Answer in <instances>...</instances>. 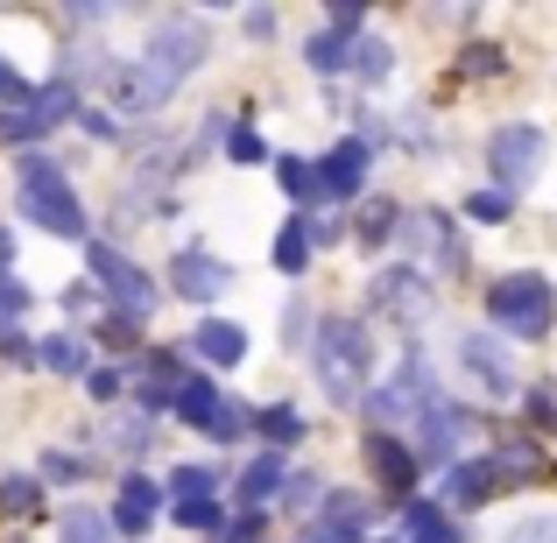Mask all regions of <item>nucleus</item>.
I'll return each mask as SVG.
<instances>
[{
  "mask_svg": "<svg viewBox=\"0 0 557 543\" xmlns=\"http://www.w3.org/2000/svg\"><path fill=\"white\" fill-rule=\"evenodd\" d=\"M395 233V205L381 198V205H368V212H360V240H388Z\"/></svg>",
  "mask_w": 557,
  "mask_h": 543,
  "instance_id": "30",
  "label": "nucleus"
},
{
  "mask_svg": "<svg viewBox=\"0 0 557 543\" xmlns=\"http://www.w3.org/2000/svg\"><path fill=\"white\" fill-rule=\"evenodd\" d=\"M190 340H198V354L212 360V367H240V360H247V332L233 325V318H205Z\"/></svg>",
  "mask_w": 557,
  "mask_h": 543,
  "instance_id": "15",
  "label": "nucleus"
},
{
  "mask_svg": "<svg viewBox=\"0 0 557 543\" xmlns=\"http://www.w3.org/2000/svg\"><path fill=\"white\" fill-rule=\"evenodd\" d=\"M417 431H423V445L409 452V459H417V466H451V445H459V409H451L445 395L417 417Z\"/></svg>",
  "mask_w": 557,
  "mask_h": 543,
  "instance_id": "11",
  "label": "nucleus"
},
{
  "mask_svg": "<svg viewBox=\"0 0 557 543\" xmlns=\"http://www.w3.org/2000/svg\"><path fill=\"white\" fill-rule=\"evenodd\" d=\"M283 494V459H255L240 473V502H247V516H269V502Z\"/></svg>",
  "mask_w": 557,
  "mask_h": 543,
  "instance_id": "17",
  "label": "nucleus"
},
{
  "mask_svg": "<svg viewBox=\"0 0 557 543\" xmlns=\"http://www.w3.org/2000/svg\"><path fill=\"white\" fill-rule=\"evenodd\" d=\"M22 311H28V289L0 275V332H8V325H14V318H22Z\"/></svg>",
  "mask_w": 557,
  "mask_h": 543,
  "instance_id": "33",
  "label": "nucleus"
},
{
  "mask_svg": "<svg viewBox=\"0 0 557 543\" xmlns=\"http://www.w3.org/2000/svg\"><path fill=\"white\" fill-rule=\"evenodd\" d=\"M255 530H261V516H240V522H226L219 536H226V543H255Z\"/></svg>",
  "mask_w": 557,
  "mask_h": 543,
  "instance_id": "39",
  "label": "nucleus"
},
{
  "mask_svg": "<svg viewBox=\"0 0 557 543\" xmlns=\"http://www.w3.org/2000/svg\"><path fill=\"white\" fill-rule=\"evenodd\" d=\"M487 163H494V177H502V190H522V184H536V170L550 163V135L544 127H494Z\"/></svg>",
  "mask_w": 557,
  "mask_h": 543,
  "instance_id": "6",
  "label": "nucleus"
},
{
  "mask_svg": "<svg viewBox=\"0 0 557 543\" xmlns=\"http://www.w3.org/2000/svg\"><path fill=\"white\" fill-rule=\"evenodd\" d=\"M374 311L395 318V325H423V318L437 311L431 275H423V269H381L374 275Z\"/></svg>",
  "mask_w": 557,
  "mask_h": 543,
  "instance_id": "8",
  "label": "nucleus"
},
{
  "mask_svg": "<svg viewBox=\"0 0 557 543\" xmlns=\"http://www.w3.org/2000/svg\"><path fill=\"white\" fill-rule=\"evenodd\" d=\"M99 340H107V346H135V318H121V311H113L107 325H99Z\"/></svg>",
  "mask_w": 557,
  "mask_h": 543,
  "instance_id": "38",
  "label": "nucleus"
},
{
  "mask_svg": "<svg viewBox=\"0 0 557 543\" xmlns=\"http://www.w3.org/2000/svg\"><path fill=\"white\" fill-rule=\"evenodd\" d=\"M318 543H332V536H318Z\"/></svg>",
  "mask_w": 557,
  "mask_h": 543,
  "instance_id": "42",
  "label": "nucleus"
},
{
  "mask_svg": "<svg viewBox=\"0 0 557 543\" xmlns=\"http://www.w3.org/2000/svg\"><path fill=\"white\" fill-rule=\"evenodd\" d=\"M304 261H311V233H304V219H289L283 240H275V269H283V275H304Z\"/></svg>",
  "mask_w": 557,
  "mask_h": 543,
  "instance_id": "21",
  "label": "nucleus"
},
{
  "mask_svg": "<svg viewBox=\"0 0 557 543\" xmlns=\"http://www.w3.org/2000/svg\"><path fill=\"white\" fill-rule=\"evenodd\" d=\"M473 219H487V226H502L508 219V190H473V205H466Z\"/></svg>",
  "mask_w": 557,
  "mask_h": 543,
  "instance_id": "31",
  "label": "nucleus"
},
{
  "mask_svg": "<svg viewBox=\"0 0 557 543\" xmlns=\"http://www.w3.org/2000/svg\"><path fill=\"white\" fill-rule=\"evenodd\" d=\"M99 445H107L113 459H141V452H149V417H141V409L135 417H113L107 431H99Z\"/></svg>",
  "mask_w": 557,
  "mask_h": 543,
  "instance_id": "18",
  "label": "nucleus"
},
{
  "mask_svg": "<svg viewBox=\"0 0 557 543\" xmlns=\"http://www.w3.org/2000/svg\"><path fill=\"white\" fill-rule=\"evenodd\" d=\"M354 50H360V57H354V64H360V71H368V78H388V50H381V42H374V36H368V42H354Z\"/></svg>",
  "mask_w": 557,
  "mask_h": 543,
  "instance_id": "36",
  "label": "nucleus"
},
{
  "mask_svg": "<svg viewBox=\"0 0 557 543\" xmlns=\"http://www.w3.org/2000/svg\"><path fill=\"white\" fill-rule=\"evenodd\" d=\"M42 367H50V374H78L85 367V346L71 340V332H57V340H42V354H36Z\"/></svg>",
  "mask_w": 557,
  "mask_h": 543,
  "instance_id": "24",
  "label": "nucleus"
},
{
  "mask_svg": "<svg viewBox=\"0 0 557 543\" xmlns=\"http://www.w3.org/2000/svg\"><path fill=\"white\" fill-rule=\"evenodd\" d=\"M226 156H233V163H261V135H255V127H233V135H226Z\"/></svg>",
  "mask_w": 557,
  "mask_h": 543,
  "instance_id": "34",
  "label": "nucleus"
},
{
  "mask_svg": "<svg viewBox=\"0 0 557 543\" xmlns=\"http://www.w3.org/2000/svg\"><path fill=\"white\" fill-rule=\"evenodd\" d=\"M85 395H92V403H113V395H121V374H113V367H92V374H85Z\"/></svg>",
  "mask_w": 557,
  "mask_h": 543,
  "instance_id": "35",
  "label": "nucleus"
},
{
  "mask_svg": "<svg viewBox=\"0 0 557 543\" xmlns=\"http://www.w3.org/2000/svg\"><path fill=\"white\" fill-rule=\"evenodd\" d=\"M487 494H502V473H494V459H466V466H451V473H445V502L480 508Z\"/></svg>",
  "mask_w": 557,
  "mask_h": 543,
  "instance_id": "14",
  "label": "nucleus"
},
{
  "mask_svg": "<svg viewBox=\"0 0 557 543\" xmlns=\"http://www.w3.org/2000/svg\"><path fill=\"white\" fill-rule=\"evenodd\" d=\"M247 36H275V14L269 8H247Z\"/></svg>",
  "mask_w": 557,
  "mask_h": 543,
  "instance_id": "40",
  "label": "nucleus"
},
{
  "mask_svg": "<svg viewBox=\"0 0 557 543\" xmlns=\"http://www.w3.org/2000/svg\"><path fill=\"white\" fill-rule=\"evenodd\" d=\"M0 99H28V85H22V78H14V71H8V64H0Z\"/></svg>",
  "mask_w": 557,
  "mask_h": 543,
  "instance_id": "41",
  "label": "nucleus"
},
{
  "mask_svg": "<svg viewBox=\"0 0 557 543\" xmlns=\"http://www.w3.org/2000/svg\"><path fill=\"white\" fill-rule=\"evenodd\" d=\"M205 431H212V437H240V409H233V403H219L212 417H205Z\"/></svg>",
  "mask_w": 557,
  "mask_h": 543,
  "instance_id": "37",
  "label": "nucleus"
},
{
  "mask_svg": "<svg viewBox=\"0 0 557 543\" xmlns=\"http://www.w3.org/2000/svg\"><path fill=\"white\" fill-rule=\"evenodd\" d=\"M311 71H346L354 64V36H339V28H332V36H311Z\"/></svg>",
  "mask_w": 557,
  "mask_h": 543,
  "instance_id": "22",
  "label": "nucleus"
},
{
  "mask_svg": "<svg viewBox=\"0 0 557 543\" xmlns=\"http://www.w3.org/2000/svg\"><path fill=\"white\" fill-rule=\"evenodd\" d=\"M212 57V36H205V22H190V14H177V22H163L149 36V57H141L135 71H107L113 85V107L121 113H156L170 92L190 78V71Z\"/></svg>",
  "mask_w": 557,
  "mask_h": 543,
  "instance_id": "1",
  "label": "nucleus"
},
{
  "mask_svg": "<svg viewBox=\"0 0 557 543\" xmlns=\"http://www.w3.org/2000/svg\"><path fill=\"white\" fill-rule=\"evenodd\" d=\"M431 403H437L431 360H423V354H409V360H403V367H395V374H388V381L374 388V431H395V423L423 417Z\"/></svg>",
  "mask_w": 557,
  "mask_h": 543,
  "instance_id": "5",
  "label": "nucleus"
},
{
  "mask_svg": "<svg viewBox=\"0 0 557 543\" xmlns=\"http://www.w3.org/2000/svg\"><path fill=\"white\" fill-rule=\"evenodd\" d=\"M368 156H374L368 141H339V149L311 170V177H318V198H354L360 177H368Z\"/></svg>",
  "mask_w": 557,
  "mask_h": 543,
  "instance_id": "10",
  "label": "nucleus"
},
{
  "mask_svg": "<svg viewBox=\"0 0 557 543\" xmlns=\"http://www.w3.org/2000/svg\"><path fill=\"white\" fill-rule=\"evenodd\" d=\"M261 437H275V445H297L304 437V417L289 403H275V409H261Z\"/></svg>",
  "mask_w": 557,
  "mask_h": 543,
  "instance_id": "29",
  "label": "nucleus"
},
{
  "mask_svg": "<svg viewBox=\"0 0 557 543\" xmlns=\"http://www.w3.org/2000/svg\"><path fill=\"white\" fill-rule=\"evenodd\" d=\"M550 311H557V297H550L544 275H494L487 318L502 332H516V340H544V332H550Z\"/></svg>",
  "mask_w": 557,
  "mask_h": 543,
  "instance_id": "4",
  "label": "nucleus"
},
{
  "mask_svg": "<svg viewBox=\"0 0 557 543\" xmlns=\"http://www.w3.org/2000/svg\"><path fill=\"white\" fill-rule=\"evenodd\" d=\"M360 522H368V502H360V494H332L325 502V536L332 543H354Z\"/></svg>",
  "mask_w": 557,
  "mask_h": 543,
  "instance_id": "19",
  "label": "nucleus"
},
{
  "mask_svg": "<svg viewBox=\"0 0 557 543\" xmlns=\"http://www.w3.org/2000/svg\"><path fill=\"white\" fill-rule=\"evenodd\" d=\"M466 367H473L480 381H487L494 395H516V374H508V354L487 340V332H466Z\"/></svg>",
  "mask_w": 557,
  "mask_h": 543,
  "instance_id": "16",
  "label": "nucleus"
},
{
  "mask_svg": "<svg viewBox=\"0 0 557 543\" xmlns=\"http://www.w3.org/2000/svg\"><path fill=\"white\" fill-rule=\"evenodd\" d=\"M212 488H219V480L205 473V466H177V473H170V494H177V508H190V502H212Z\"/></svg>",
  "mask_w": 557,
  "mask_h": 543,
  "instance_id": "23",
  "label": "nucleus"
},
{
  "mask_svg": "<svg viewBox=\"0 0 557 543\" xmlns=\"http://www.w3.org/2000/svg\"><path fill=\"white\" fill-rule=\"evenodd\" d=\"M0 508H8V516H36L42 508V480H0Z\"/></svg>",
  "mask_w": 557,
  "mask_h": 543,
  "instance_id": "28",
  "label": "nucleus"
},
{
  "mask_svg": "<svg viewBox=\"0 0 557 543\" xmlns=\"http://www.w3.org/2000/svg\"><path fill=\"white\" fill-rule=\"evenodd\" d=\"M275 184H283L289 198H318V177H311L304 156H275Z\"/></svg>",
  "mask_w": 557,
  "mask_h": 543,
  "instance_id": "27",
  "label": "nucleus"
},
{
  "mask_svg": "<svg viewBox=\"0 0 557 543\" xmlns=\"http://www.w3.org/2000/svg\"><path fill=\"white\" fill-rule=\"evenodd\" d=\"M64 543H113V522L92 516V508H71V516H64Z\"/></svg>",
  "mask_w": 557,
  "mask_h": 543,
  "instance_id": "26",
  "label": "nucleus"
},
{
  "mask_svg": "<svg viewBox=\"0 0 557 543\" xmlns=\"http://www.w3.org/2000/svg\"><path fill=\"white\" fill-rule=\"evenodd\" d=\"M156 502H163V494H156V480H121V502H113V536H141L156 522Z\"/></svg>",
  "mask_w": 557,
  "mask_h": 543,
  "instance_id": "13",
  "label": "nucleus"
},
{
  "mask_svg": "<svg viewBox=\"0 0 557 543\" xmlns=\"http://www.w3.org/2000/svg\"><path fill=\"white\" fill-rule=\"evenodd\" d=\"M170 275H177V297H190V304H212L219 289L233 283V275H226V261H219V255H205V247H184V255L170 261Z\"/></svg>",
  "mask_w": 557,
  "mask_h": 543,
  "instance_id": "9",
  "label": "nucleus"
},
{
  "mask_svg": "<svg viewBox=\"0 0 557 543\" xmlns=\"http://www.w3.org/2000/svg\"><path fill=\"white\" fill-rule=\"evenodd\" d=\"M22 212L36 219V226L64 233V240H78V233H85V205L71 198V184H64V170H57V156H42V149L22 156Z\"/></svg>",
  "mask_w": 557,
  "mask_h": 543,
  "instance_id": "3",
  "label": "nucleus"
},
{
  "mask_svg": "<svg viewBox=\"0 0 557 543\" xmlns=\"http://www.w3.org/2000/svg\"><path fill=\"white\" fill-rule=\"evenodd\" d=\"M502 543H557V522L550 516H530V522H516Z\"/></svg>",
  "mask_w": 557,
  "mask_h": 543,
  "instance_id": "32",
  "label": "nucleus"
},
{
  "mask_svg": "<svg viewBox=\"0 0 557 543\" xmlns=\"http://www.w3.org/2000/svg\"><path fill=\"white\" fill-rule=\"evenodd\" d=\"M311 367H318V388H325V403H360L368 395V367H374V346L368 332L354 325V318H325L318 325V346H311Z\"/></svg>",
  "mask_w": 557,
  "mask_h": 543,
  "instance_id": "2",
  "label": "nucleus"
},
{
  "mask_svg": "<svg viewBox=\"0 0 557 543\" xmlns=\"http://www.w3.org/2000/svg\"><path fill=\"white\" fill-rule=\"evenodd\" d=\"M409 543H459V530H451L445 516H437V508H409Z\"/></svg>",
  "mask_w": 557,
  "mask_h": 543,
  "instance_id": "25",
  "label": "nucleus"
},
{
  "mask_svg": "<svg viewBox=\"0 0 557 543\" xmlns=\"http://www.w3.org/2000/svg\"><path fill=\"white\" fill-rule=\"evenodd\" d=\"M219 403H226V395H219V388H212L205 374H184V381H177V403H170V409H184V417H190V423L205 431V417H212Z\"/></svg>",
  "mask_w": 557,
  "mask_h": 543,
  "instance_id": "20",
  "label": "nucleus"
},
{
  "mask_svg": "<svg viewBox=\"0 0 557 543\" xmlns=\"http://www.w3.org/2000/svg\"><path fill=\"white\" fill-rule=\"evenodd\" d=\"M92 275H99V289L121 304V318H135V325H141V318L156 311V283L127 255H113V247H99V240H92Z\"/></svg>",
  "mask_w": 557,
  "mask_h": 543,
  "instance_id": "7",
  "label": "nucleus"
},
{
  "mask_svg": "<svg viewBox=\"0 0 557 543\" xmlns=\"http://www.w3.org/2000/svg\"><path fill=\"white\" fill-rule=\"evenodd\" d=\"M368 466L381 473V488H395V494L417 488V459H409V445H403L395 431H374V437H368Z\"/></svg>",
  "mask_w": 557,
  "mask_h": 543,
  "instance_id": "12",
  "label": "nucleus"
}]
</instances>
